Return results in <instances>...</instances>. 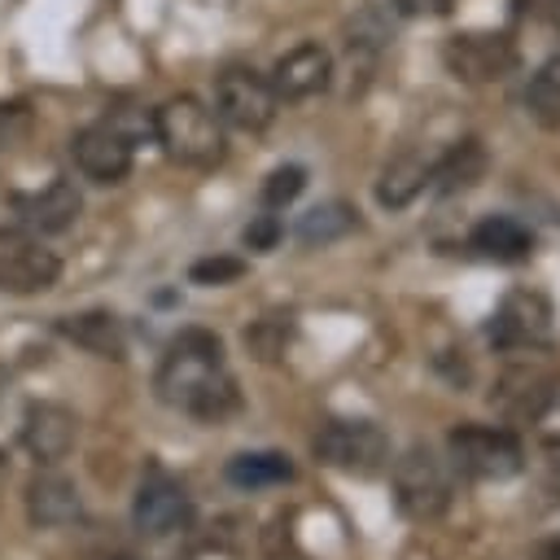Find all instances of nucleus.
<instances>
[{"mask_svg": "<svg viewBox=\"0 0 560 560\" xmlns=\"http://www.w3.org/2000/svg\"><path fill=\"white\" fill-rule=\"evenodd\" d=\"M280 236H284L280 219H276V214H258V219L245 228V236H241V241H245L249 249H276V241H280Z\"/></svg>", "mask_w": 560, "mask_h": 560, "instance_id": "bb28decb", "label": "nucleus"}, {"mask_svg": "<svg viewBox=\"0 0 560 560\" xmlns=\"http://www.w3.org/2000/svg\"><path fill=\"white\" fill-rule=\"evenodd\" d=\"M429 171H433V162H424L420 153H398V158H389V166H385L381 179H376V201H381L385 210L411 206V201L424 192Z\"/></svg>", "mask_w": 560, "mask_h": 560, "instance_id": "aec40b11", "label": "nucleus"}, {"mask_svg": "<svg viewBox=\"0 0 560 560\" xmlns=\"http://www.w3.org/2000/svg\"><path fill=\"white\" fill-rule=\"evenodd\" d=\"M26 516L31 525L39 529H61V525H74L83 516V503H79V486L57 472L52 464H39V472L26 481Z\"/></svg>", "mask_w": 560, "mask_h": 560, "instance_id": "ddd939ff", "label": "nucleus"}, {"mask_svg": "<svg viewBox=\"0 0 560 560\" xmlns=\"http://www.w3.org/2000/svg\"><path fill=\"white\" fill-rule=\"evenodd\" d=\"M542 560H560V542H551V547H542Z\"/></svg>", "mask_w": 560, "mask_h": 560, "instance_id": "c756f323", "label": "nucleus"}, {"mask_svg": "<svg viewBox=\"0 0 560 560\" xmlns=\"http://www.w3.org/2000/svg\"><path fill=\"white\" fill-rule=\"evenodd\" d=\"M276 109H280V96H276L271 79L258 74L254 66H228L214 79V114L223 118V127L262 131V127H271Z\"/></svg>", "mask_w": 560, "mask_h": 560, "instance_id": "423d86ee", "label": "nucleus"}, {"mask_svg": "<svg viewBox=\"0 0 560 560\" xmlns=\"http://www.w3.org/2000/svg\"><path fill=\"white\" fill-rule=\"evenodd\" d=\"M486 166H490V158H486V144L481 140H455L438 162H433V171H429V184L438 188V192H468L481 175H486Z\"/></svg>", "mask_w": 560, "mask_h": 560, "instance_id": "a211bd4d", "label": "nucleus"}, {"mask_svg": "<svg viewBox=\"0 0 560 560\" xmlns=\"http://www.w3.org/2000/svg\"><path fill=\"white\" fill-rule=\"evenodd\" d=\"M4 481H9V455L0 451V486H4Z\"/></svg>", "mask_w": 560, "mask_h": 560, "instance_id": "7c9ffc66", "label": "nucleus"}, {"mask_svg": "<svg viewBox=\"0 0 560 560\" xmlns=\"http://www.w3.org/2000/svg\"><path fill=\"white\" fill-rule=\"evenodd\" d=\"M26 127H31V114L22 105H0V153L13 149L26 136Z\"/></svg>", "mask_w": 560, "mask_h": 560, "instance_id": "cd10ccee", "label": "nucleus"}, {"mask_svg": "<svg viewBox=\"0 0 560 560\" xmlns=\"http://www.w3.org/2000/svg\"><path fill=\"white\" fill-rule=\"evenodd\" d=\"M131 521L144 538H171V534H184L188 521H192V499L188 490L166 477V472H153L140 481L136 490V503H131Z\"/></svg>", "mask_w": 560, "mask_h": 560, "instance_id": "9d476101", "label": "nucleus"}, {"mask_svg": "<svg viewBox=\"0 0 560 560\" xmlns=\"http://www.w3.org/2000/svg\"><path fill=\"white\" fill-rule=\"evenodd\" d=\"M359 228V219H354V210L346 206V201H324V206H311L302 219H298V228H293V236L302 241V245H332V241H341L346 232H354Z\"/></svg>", "mask_w": 560, "mask_h": 560, "instance_id": "4be33fe9", "label": "nucleus"}, {"mask_svg": "<svg viewBox=\"0 0 560 560\" xmlns=\"http://www.w3.org/2000/svg\"><path fill=\"white\" fill-rule=\"evenodd\" d=\"M525 109L538 127H547V131L560 127V57H547L538 66V74L525 88Z\"/></svg>", "mask_w": 560, "mask_h": 560, "instance_id": "5701e85b", "label": "nucleus"}, {"mask_svg": "<svg viewBox=\"0 0 560 560\" xmlns=\"http://www.w3.org/2000/svg\"><path fill=\"white\" fill-rule=\"evenodd\" d=\"M70 158H74L79 175L92 179V184H122L131 175V162H136L131 140L109 118L79 127L74 140H70Z\"/></svg>", "mask_w": 560, "mask_h": 560, "instance_id": "1a4fd4ad", "label": "nucleus"}, {"mask_svg": "<svg viewBox=\"0 0 560 560\" xmlns=\"http://www.w3.org/2000/svg\"><path fill=\"white\" fill-rule=\"evenodd\" d=\"M153 136H158V144H162L166 158H175V162H184V166H197V171L219 166L223 153H228L223 118H219L206 101H197V96H188V92L166 96V101L153 109Z\"/></svg>", "mask_w": 560, "mask_h": 560, "instance_id": "f03ea898", "label": "nucleus"}, {"mask_svg": "<svg viewBox=\"0 0 560 560\" xmlns=\"http://www.w3.org/2000/svg\"><path fill=\"white\" fill-rule=\"evenodd\" d=\"M472 249H481L494 262H521L534 254V232L512 214H486L472 228Z\"/></svg>", "mask_w": 560, "mask_h": 560, "instance_id": "6ab92c4d", "label": "nucleus"}, {"mask_svg": "<svg viewBox=\"0 0 560 560\" xmlns=\"http://www.w3.org/2000/svg\"><path fill=\"white\" fill-rule=\"evenodd\" d=\"M547 332H551V306L542 293H529V289L508 293L494 315V328H490V337L499 346H538V341H547Z\"/></svg>", "mask_w": 560, "mask_h": 560, "instance_id": "2eb2a0df", "label": "nucleus"}, {"mask_svg": "<svg viewBox=\"0 0 560 560\" xmlns=\"http://www.w3.org/2000/svg\"><path fill=\"white\" fill-rule=\"evenodd\" d=\"M13 206H18V214H22L26 228H39V232H66V228L79 219L83 197H79L74 179L57 175V179H52L48 188H39V192H18Z\"/></svg>", "mask_w": 560, "mask_h": 560, "instance_id": "dca6fc26", "label": "nucleus"}, {"mask_svg": "<svg viewBox=\"0 0 560 560\" xmlns=\"http://www.w3.org/2000/svg\"><path fill=\"white\" fill-rule=\"evenodd\" d=\"M153 389L166 407L201 420V424H219L223 416H232L241 407V394H236V381L223 363V341L206 328H184L158 376H153Z\"/></svg>", "mask_w": 560, "mask_h": 560, "instance_id": "f257e3e1", "label": "nucleus"}, {"mask_svg": "<svg viewBox=\"0 0 560 560\" xmlns=\"http://www.w3.org/2000/svg\"><path fill=\"white\" fill-rule=\"evenodd\" d=\"M66 341L83 346L88 354L96 359H122L127 354V337H122V324L114 311H83V315H61L52 324Z\"/></svg>", "mask_w": 560, "mask_h": 560, "instance_id": "f3484780", "label": "nucleus"}, {"mask_svg": "<svg viewBox=\"0 0 560 560\" xmlns=\"http://www.w3.org/2000/svg\"><path fill=\"white\" fill-rule=\"evenodd\" d=\"M490 402H494L512 424H525V420L534 424V420H542V411L551 407V376H547L542 368H534V363H512V368H503V376H499Z\"/></svg>", "mask_w": 560, "mask_h": 560, "instance_id": "f8f14e48", "label": "nucleus"}, {"mask_svg": "<svg viewBox=\"0 0 560 560\" xmlns=\"http://www.w3.org/2000/svg\"><path fill=\"white\" fill-rule=\"evenodd\" d=\"M442 61L464 83H499L516 66V48L503 31H459L442 44Z\"/></svg>", "mask_w": 560, "mask_h": 560, "instance_id": "0eeeda50", "label": "nucleus"}, {"mask_svg": "<svg viewBox=\"0 0 560 560\" xmlns=\"http://www.w3.org/2000/svg\"><path fill=\"white\" fill-rule=\"evenodd\" d=\"M306 188V171L302 166H276L271 175H267V184H262V206L267 210H280V206H289L298 192Z\"/></svg>", "mask_w": 560, "mask_h": 560, "instance_id": "393cba45", "label": "nucleus"}, {"mask_svg": "<svg viewBox=\"0 0 560 560\" xmlns=\"http://www.w3.org/2000/svg\"><path fill=\"white\" fill-rule=\"evenodd\" d=\"M271 88L280 101H306L332 83V57L319 44H298L271 66Z\"/></svg>", "mask_w": 560, "mask_h": 560, "instance_id": "4468645a", "label": "nucleus"}, {"mask_svg": "<svg viewBox=\"0 0 560 560\" xmlns=\"http://www.w3.org/2000/svg\"><path fill=\"white\" fill-rule=\"evenodd\" d=\"M451 464L455 472L472 477V481H508L525 468V446L512 429H494V424H455L446 438Z\"/></svg>", "mask_w": 560, "mask_h": 560, "instance_id": "7ed1b4c3", "label": "nucleus"}, {"mask_svg": "<svg viewBox=\"0 0 560 560\" xmlns=\"http://www.w3.org/2000/svg\"><path fill=\"white\" fill-rule=\"evenodd\" d=\"M394 4L407 18H442V13H451V0H394Z\"/></svg>", "mask_w": 560, "mask_h": 560, "instance_id": "c85d7f7f", "label": "nucleus"}, {"mask_svg": "<svg viewBox=\"0 0 560 560\" xmlns=\"http://www.w3.org/2000/svg\"><path fill=\"white\" fill-rule=\"evenodd\" d=\"M223 472H228V481L241 486V490H262V486H284V481H293V464H289V455H280V451H245V455H232Z\"/></svg>", "mask_w": 560, "mask_h": 560, "instance_id": "412c9836", "label": "nucleus"}, {"mask_svg": "<svg viewBox=\"0 0 560 560\" xmlns=\"http://www.w3.org/2000/svg\"><path fill=\"white\" fill-rule=\"evenodd\" d=\"M79 442V416L61 402H31L22 416V446L35 464H61Z\"/></svg>", "mask_w": 560, "mask_h": 560, "instance_id": "9b49d317", "label": "nucleus"}, {"mask_svg": "<svg viewBox=\"0 0 560 560\" xmlns=\"http://www.w3.org/2000/svg\"><path fill=\"white\" fill-rule=\"evenodd\" d=\"M394 503L411 521H433L451 508V477L446 464L429 446H407L394 459Z\"/></svg>", "mask_w": 560, "mask_h": 560, "instance_id": "39448f33", "label": "nucleus"}, {"mask_svg": "<svg viewBox=\"0 0 560 560\" xmlns=\"http://www.w3.org/2000/svg\"><path fill=\"white\" fill-rule=\"evenodd\" d=\"M4 389H9V372H4V363H0V398H4Z\"/></svg>", "mask_w": 560, "mask_h": 560, "instance_id": "2f4dec72", "label": "nucleus"}, {"mask_svg": "<svg viewBox=\"0 0 560 560\" xmlns=\"http://www.w3.org/2000/svg\"><path fill=\"white\" fill-rule=\"evenodd\" d=\"M311 451L324 468H337L346 477H376L389 464V438L372 420H328L319 424Z\"/></svg>", "mask_w": 560, "mask_h": 560, "instance_id": "20e7f679", "label": "nucleus"}, {"mask_svg": "<svg viewBox=\"0 0 560 560\" xmlns=\"http://www.w3.org/2000/svg\"><path fill=\"white\" fill-rule=\"evenodd\" d=\"M245 276V262L241 258H228V254H214V258H197L188 267V280L192 284H232Z\"/></svg>", "mask_w": 560, "mask_h": 560, "instance_id": "a878e982", "label": "nucleus"}, {"mask_svg": "<svg viewBox=\"0 0 560 560\" xmlns=\"http://www.w3.org/2000/svg\"><path fill=\"white\" fill-rule=\"evenodd\" d=\"M289 328H293V315L284 311V315H262L249 332H245V346L258 354V359H276L280 350H284V341H289Z\"/></svg>", "mask_w": 560, "mask_h": 560, "instance_id": "b1692460", "label": "nucleus"}, {"mask_svg": "<svg viewBox=\"0 0 560 560\" xmlns=\"http://www.w3.org/2000/svg\"><path fill=\"white\" fill-rule=\"evenodd\" d=\"M61 276V258L22 228H0V293H44Z\"/></svg>", "mask_w": 560, "mask_h": 560, "instance_id": "6e6552de", "label": "nucleus"}]
</instances>
